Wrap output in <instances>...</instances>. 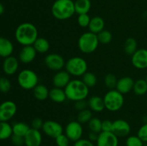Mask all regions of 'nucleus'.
Returning a JSON list of instances; mask_svg holds the SVG:
<instances>
[{"label": "nucleus", "mask_w": 147, "mask_h": 146, "mask_svg": "<svg viewBox=\"0 0 147 146\" xmlns=\"http://www.w3.org/2000/svg\"><path fill=\"white\" fill-rule=\"evenodd\" d=\"M14 37L22 46L33 45L38 38V30L36 26L30 22H23L16 28Z\"/></svg>", "instance_id": "nucleus-1"}, {"label": "nucleus", "mask_w": 147, "mask_h": 146, "mask_svg": "<svg viewBox=\"0 0 147 146\" xmlns=\"http://www.w3.org/2000/svg\"><path fill=\"white\" fill-rule=\"evenodd\" d=\"M64 90L67 100L73 102L86 100L89 94V87L80 79L70 80Z\"/></svg>", "instance_id": "nucleus-2"}, {"label": "nucleus", "mask_w": 147, "mask_h": 146, "mask_svg": "<svg viewBox=\"0 0 147 146\" xmlns=\"http://www.w3.org/2000/svg\"><path fill=\"white\" fill-rule=\"evenodd\" d=\"M51 12L57 19H68L76 13L75 2L73 0H55L52 5Z\"/></svg>", "instance_id": "nucleus-3"}, {"label": "nucleus", "mask_w": 147, "mask_h": 146, "mask_svg": "<svg viewBox=\"0 0 147 146\" xmlns=\"http://www.w3.org/2000/svg\"><path fill=\"white\" fill-rule=\"evenodd\" d=\"M99 44L97 34L91 31H86L82 34L78 41V49L84 54L94 52L98 47Z\"/></svg>", "instance_id": "nucleus-4"}, {"label": "nucleus", "mask_w": 147, "mask_h": 146, "mask_svg": "<svg viewBox=\"0 0 147 146\" xmlns=\"http://www.w3.org/2000/svg\"><path fill=\"white\" fill-rule=\"evenodd\" d=\"M105 108L110 112H117L123 107L124 104L123 94L116 89L110 90L103 97Z\"/></svg>", "instance_id": "nucleus-5"}, {"label": "nucleus", "mask_w": 147, "mask_h": 146, "mask_svg": "<svg viewBox=\"0 0 147 146\" xmlns=\"http://www.w3.org/2000/svg\"><path fill=\"white\" fill-rule=\"evenodd\" d=\"M88 63L85 59L80 57H73L67 60L65 69L71 76L82 77L88 72Z\"/></svg>", "instance_id": "nucleus-6"}, {"label": "nucleus", "mask_w": 147, "mask_h": 146, "mask_svg": "<svg viewBox=\"0 0 147 146\" xmlns=\"http://www.w3.org/2000/svg\"><path fill=\"white\" fill-rule=\"evenodd\" d=\"M17 82L23 90H33L39 84V77L33 70L24 69L18 73Z\"/></svg>", "instance_id": "nucleus-7"}, {"label": "nucleus", "mask_w": 147, "mask_h": 146, "mask_svg": "<svg viewBox=\"0 0 147 146\" xmlns=\"http://www.w3.org/2000/svg\"><path fill=\"white\" fill-rule=\"evenodd\" d=\"M65 134L69 140L72 142H76L82 138L83 134V128L81 123L78 120L70 121L66 125L65 128Z\"/></svg>", "instance_id": "nucleus-8"}, {"label": "nucleus", "mask_w": 147, "mask_h": 146, "mask_svg": "<svg viewBox=\"0 0 147 146\" xmlns=\"http://www.w3.org/2000/svg\"><path fill=\"white\" fill-rule=\"evenodd\" d=\"M65 62L63 56L57 53L48 54L44 59V63L46 67L49 70L55 72L63 70L65 66Z\"/></svg>", "instance_id": "nucleus-9"}, {"label": "nucleus", "mask_w": 147, "mask_h": 146, "mask_svg": "<svg viewBox=\"0 0 147 146\" xmlns=\"http://www.w3.org/2000/svg\"><path fill=\"white\" fill-rule=\"evenodd\" d=\"M17 111V104L11 100H6L0 104V121L8 122L14 117Z\"/></svg>", "instance_id": "nucleus-10"}, {"label": "nucleus", "mask_w": 147, "mask_h": 146, "mask_svg": "<svg viewBox=\"0 0 147 146\" xmlns=\"http://www.w3.org/2000/svg\"><path fill=\"white\" fill-rule=\"evenodd\" d=\"M42 130L48 137L55 139L63 133V127L60 123L55 120H46L43 123Z\"/></svg>", "instance_id": "nucleus-11"}, {"label": "nucleus", "mask_w": 147, "mask_h": 146, "mask_svg": "<svg viewBox=\"0 0 147 146\" xmlns=\"http://www.w3.org/2000/svg\"><path fill=\"white\" fill-rule=\"evenodd\" d=\"M130 124L123 119H118L113 122V129L112 132L118 137H128L131 133Z\"/></svg>", "instance_id": "nucleus-12"}, {"label": "nucleus", "mask_w": 147, "mask_h": 146, "mask_svg": "<svg viewBox=\"0 0 147 146\" xmlns=\"http://www.w3.org/2000/svg\"><path fill=\"white\" fill-rule=\"evenodd\" d=\"M131 64L138 70L147 68V49H138L131 55Z\"/></svg>", "instance_id": "nucleus-13"}, {"label": "nucleus", "mask_w": 147, "mask_h": 146, "mask_svg": "<svg viewBox=\"0 0 147 146\" xmlns=\"http://www.w3.org/2000/svg\"><path fill=\"white\" fill-rule=\"evenodd\" d=\"M96 146H119V137L113 132L102 131L98 134Z\"/></svg>", "instance_id": "nucleus-14"}, {"label": "nucleus", "mask_w": 147, "mask_h": 146, "mask_svg": "<svg viewBox=\"0 0 147 146\" xmlns=\"http://www.w3.org/2000/svg\"><path fill=\"white\" fill-rule=\"evenodd\" d=\"M37 54V51L33 45L23 46L19 53L18 59L20 62L23 64H30L35 60Z\"/></svg>", "instance_id": "nucleus-15"}, {"label": "nucleus", "mask_w": 147, "mask_h": 146, "mask_svg": "<svg viewBox=\"0 0 147 146\" xmlns=\"http://www.w3.org/2000/svg\"><path fill=\"white\" fill-rule=\"evenodd\" d=\"M20 66V60L14 56H9L4 58L2 63V70L5 74L8 76L14 75L17 73Z\"/></svg>", "instance_id": "nucleus-16"}, {"label": "nucleus", "mask_w": 147, "mask_h": 146, "mask_svg": "<svg viewBox=\"0 0 147 146\" xmlns=\"http://www.w3.org/2000/svg\"><path fill=\"white\" fill-rule=\"evenodd\" d=\"M24 138L25 146H40L42 142L41 132L32 127L24 135Z\"/></svg>", "instance_id": "nucleus-17"}, {"label": "nucleus", "mask_w": 147, "mask_h": 146, "mask_svg": "<svg viewBox=\"0 0 147 146\" xmlns=\"http://www.w3.org/2000/svg\"><path fill=\"white\" fill-rule=\"evenodd\" d=\"M71 80V75L66 70L56 72L53 77V84L54 87L64 89Z\"/></svg>", "instance_id": "nucleus-18"}, {"label": "nucleus", "mask_w": 147, "mask_h": 146, "mask_svg": "<svg viewBox=\"0 0 147 146\" xmlns=\"http://www.w3.org/2000/svg\"><path fill=\"white\" fill-rule=\"evenodd\" d=\"M134 82L135 81L132 77L125 76L118 80L116 90L123 94H128L133 90Z\"/></svg>", "instance_id": "nucleus-19"}, {"label": "nucleus", "mask_w": 147, "mask_h": 146, "mask_svg": "<svg viewBox=\"0 0 147 146\" xmlns=\"http://www.w3.org/2000/svg\"><path fill=\"white\" fill-rule=\"evenodd\" d=\"M14 47L11 40L4 37H0V57L6 58L12 55Z\"/></svg>", "instance_id": "nucleus-20"}, {"label": "nucleus", "mask_w": 147, "mask_h": 146, "mask_svg": "<svg viewBox=\"0 0 147 146\" xmlns=\"http://www.w3.org/2000/svg\"><path fill=\"white\" fill-rule=\"evenodd\" d=\"M88 108L92 112L95 113H100L105 109V104L103 99L100 96H92L88 100Z\"/></svg>", "instance_id": "nucleus-21"}, {"label": "nucleus", "mask_w": 147, "mask_h": 146, "mask_svg": "<svg viewBox=\"0 0 147 146\" xmlns=\"http://www.w3.org/2000/svg\"><path fill=\"white\" fill-rule=\"evenodd\" d=\"M49 98L55 103H63L67 100L64 89L55 87L50 90Z\"/></svg>", "instance_id": "nucleus-22"}, {"label": "nucleus", "mask_w": 147, "mask_h": 146, "mask_svg": "<svg viewBox=\"0 0 147 146\" xmlns=\"http://www.w3.org/2000/svg\"><path fill=\"white\" fill-rule=\"evenodd\" d=\"M105 27V21L102 17L96 16V17L91 18L90 24L88 25L89 31L98 34L99 32L103 31Z\"/></svg>", "instance_id": "nucleus-23"}, {"label": "nucleus", "mask_w": 147, "mask_h": 146, "mask_svg": "<svg viewBox=\"0 0 147 146\" xmlns=\"http://www.w3.org/2000/svg\"><path fill=\"white\" fill-rule=\"evenodd\" d=\"M32 90L34 97L39 101H44L49 97L50 90L44 84H38Z\"/></svg>", "instance_id": "nucleus-24"}, {"label": "nucleus", "mask_w": 147, "mask_h": 146, "mask_svg": "<svg viewBox=\"0 0 147 146\" xmlns=\"http://www.w3.org/2000/svg\"><path fill=\"white\" fill-rule=\"evenodd\" d=\"M75 2V9L78 14H88L91 8L90 0H76Z\"/></svg>", "instance_id": "nucleus-25"}, {"label": "nucleus", "mask_w": 147, "mask_h": 146, "mask_svg": "<svg viewBox=\"0 0 147 146\" xmlns=\"http://www.w3.org/2000/svg\"><path fill=\"white\" fill-rule=\"evenodd\" d=\"M33 47L35 49L37 53L45 54L50 50V43L47 39L44 37H38L33 44Z\"/></svg>", "instance_id": "nucleus-26"}, {"label": "nucleus", "mask_w": 147, "mask_h": 146, "mask_svg": "<svg viewBox=\"0 0 147 146\" xmlns=\"http://www.w3.org/2000/svg\"><path fill=\"white\" fill-rule=\"evenodd\" d=\"M12 135V125H11L8 122L0 121V140H5L11 138Z\"/></svg>", "instance_id": "nucleus-27"}, {"label": "nucleus", "mask_w": 147, "mask_h": 146, "mask_svg": "<svg viewBox=\"0 0 147 146\" xmlns=\"http://www.w3.org/2000/svg\"><path fill=\"white\" fill-rule=\"evenodd\" d=\"M133 91L138 96H143L147 93V82L145 79H139L135 81Z\"/></svg>", "instance_id": "nucleus-28"}, {"label": "nucleus", "mask_w": 147, "mask_h": 146, "mask_svg": "<svg viewBox=\"0 0 147 146\" xmlns=\"http://www.w3.org/2000/svg\"><path fill=\"white\" fill-rule=\"evenodd\" d=\"M31 128L28 124L24 122H17V123H14L12 125V131L13 134L17 135L22 136L24 137L29 130Z\"/></svg>", "instance_id": "nucleus-29"}, {"label": "nucleus", "mask_w": 147, "mask_h": 146, "mask_svg": "<svg viewBox=\"0 0 147 146\" xmlns=\"http://www.w3.org/2000/svg\"><path fill=\"white\" fill-rule=\"evenodd\" d=\"M138 50L137 41L133 37H129L126 39L123 44V50L128 55L131 56Z\"/></svg>", "instance_id": "nucleus-30"}, {"label": "nucleus", "mask_w": 147, "mask_h": 146, "mask_svg": "<svg viewBox=\"0 0 147 146\" xmlns=\"http://www.w3.org/2000/svg\"><path fill=\"white\" fill-rule=\"evenodd\" d=\"M82 81L90 88L96 85L98 82L97 76L91 72H87L82 76Z\"/></svg>", "instance_id": "nucleus-31"}, {"label": "nucleus", "mask_w": 147, "mask_h": 146, "mask_svg": "<svg viewBox=\"0 0 147 146\" xmlns=\"http://www.w3.org/2000/svg\"><path fill=\"white\" fill-rule=\"evenodd\" d=\"M88 127L90 132H94L99 134L102 132V120L98 117H93L88 123Z\"/></svg>", "instance_id": "nucleus-32"}, {"label": "nucleus", "mask_w": 147, "mask_h": 146, "mask_svg": "<svg viewBox=\"0 0 147 146\" xmlns=\"http://www.w3.org/2000/svg\"><path fill=\"white\" fill-rule=\"evenodd\" d=\"M92 117H93L92 111L89 108H87L79 112L77 115V120L81 124H86V123H88Z\"/></svg>", "instance_id": "nucleus-33"}, {"label": "nucleus", "mask_w": 147, "mask_h": 146, "mask_svg": "<svg viewBox=\"0 0 147 146\" xmlns=\"http://www.w3.org/2000/svg\"><path fill=\"white\" fill-rule=\"evenodd\" d=\"M118 79L115 74L112 73H109L106 74L104 77V84L107 88L109 90H113L116 89V84H117Z\"/></svg>", "instance_id": "nucleus-34"}, {"label": "nucleus", "mask_w": 147, "mask_h": 146, "mask_svg": "<svg viewBox=\"0 0 147 146\" xmlns=\"http://www.w3.org/2000/svg\"><path fill=\"white\" fill-rule=\"evenodd\" d=\"M98 39L100 44H108L111 42L112 39H113V36L111 31H108V30L103 29L100 32H99L97 34Z\"/></svg>", "instance_id": "nucleus-35"}, {"label": "nucleus", "mask_w": 147, "mask_h": 146, "mask_svg": "<svg viewBox=\"0 0 147 146\" xmlns=\"http://www.w3.org/2000/svg\"><path fill=\"white\" fill-rule=\"evenodd\" d=\"M144 143L137 135H129L126 140V146H144Z\"/></svg>", "instance_id": "nucleus-36"}, {"label": "nucleus", "mask_w": 147, "mask_h": 146, "mask_svg": "<svg viewBox=\"0 0 147 146\" xmlns=\"http://www.w3.org/2000/svg\"><path fill=\"white\" fill-rule=\"evenodd\" d=\"M11 82L7 77H0V92L7 93L11 90Z\"/></svg>", "instance_id": "nucleus-37"}, {"label": "nucleus", "mask_w": 147, "mask_h": 146, "mask_svg": "<svg viewBox=\"0 0 147 146\" xmlns=\"http://www.w3.org/2000/svg\"><path fill=\"white\" fill-rule=\"evenodd\" d=\"M90 19H91V18H90V16L88 14H78V17L77 18V21L78 24V25L80 27L86 28V27H88Z\"/></svg>", "instance_id": "nucleus-38"}, {"label": "nucleus", "mask_w": 147, "mask_h": 146, "mask_svg": "<svg viewBox=\"0 0 147 146\" xmlns=\"http://www.w3.org/2000/svg\"><path fill=\"white\" fill-rule=\"evenodd\" d=\"M55 143L57 146H69L70 140L65 134H61L57 136L55 139Z\"/></svg>", "instance_id": "nucleus-39"}, {"label": "nucleus", "mask_w": 147, "mask_h": 146, "mask_svg": "<svg viewBox=\"0 0 147 146\" xmlns=\"http://www.w3.org/2000/svg\"><path fill=\"white\" fill-rule=\"evenodd\" d=\"M137 136L144 142L147 143V123H144L137 132Z\"/></svg>", "instance_id": "nucleus-40"}, {"label": "nucleus", "mask_w": 147, "mask_h": 146, "mask_svg": "<svg viewBox=\"0 0 147 146\" xmlns=\"http://www.w3.org/2000/svg\"><path fill=\"white\" fill-rule=\"evenodd\" d=\"M11 141L14 146H22L24 145V138L22 136L13 134L11 137Z\"/></svg>", "instance_id": "nucleus-41"}, {"label": "nucleus", "mask_w": 147, "mask_h": 146, "mask_svg": "<svg viewBox=\"0 0 147 146\" xmlns=\"http://www.w3.org/2000/svg\"><path fill=\"white\" fill-rule=\"evenodd\" d=\"M88 107V101L86 100H79V101L75 102V109L78 112L84 110Z\"/></svg>", "instance_id": "nucleus-42"}, {"label": "nucleus", "mask_w": 147, "mask_h": 146, "mask_svg": "<svg viewBox=\"0 0 147 146\" xmlns=\"http://www.w3.org/2000/svg\"><path fill=\"white\" fill-rule=\"evenodd\" d=\"M43 120H42L40 117H35V118L33 119L31 122V127L33 129H35V130H40V129L42 130V127L43 125Z\"/></svg>", "instance_id": "nucleus-43"}, {"label": "nucleus", "mask_w": 147, "mask_h": 146, "mask_svg": "<svg viewBox=\"0 0 147 146\" xmlns=\"http://www.w3.org/2000/svg\"><path fill=\"white\" fill-rule=\"evenodd\" d=\"M73 146H95L93 142L90 141L88 139L80 138V140L74 142Z\"/></svg>", "instance_id": "nucleus-44"}, {"label": "nucleus", "mask_w": 147, "mask_h": 146, "mask_svg": "<svg viewBox=\"0 0 147 146\" xmlns=\"http://www.w3.org/2000/svg\"><path fill=\"white\" fill-rule=\"evenodd\" d=\"M113 122L109 120H104L102 121V131L112 132Z\"/></svg>", "instance_id": "nucleus-45"}, {"label": "nucleus", "mask_w": 147, "mask_h": 146, "mask_svg": "<svg viewBox=\"0 0 147 146\" xmlns=\"http://www.w3.org/2000/svg\"><path fill=\"white\" fill-rule=\"evenodd\" d=\"M98 134L94 132H90V133L88 134V140H90V141L94 143L96 142L98 140Z\"/></svg>", "instance_id": "nucleus-46"}, {"label": "nucleus", "mask_w": 147, "mask_h": 146, "mask_svg": "<svg viewBox=\"0 0 147 146\" xmlns=\"http://www.w3.org/2000/svg\"><path fill=\"white\" fill-rule=\"evenodd\" d=\"M4 5H3L2 4H1V3H0V15L3 14V13H4Z\"/></svg>", "instance_id": "nucleus-47"}, {"label": "nucleus", "mask_w": 147, "mask_h": 146, "mask_svg": "<svg viewBox=\"0 0 147 146\" xmlns=\"http://www.w3.org/2000/svg\"><path fill=\"white\" fill-rule=\"evenodd\" d=\"M143 121L144 123H147V115H145L144 117H143Z\"/></svg>", "instance_id": "nucleus-48"}, {"label": "nucleus", "mask_w": 147, "mask_h": 146, "mask_svg": "<svg viewBox=\"0 0 147 146\" xmlns=\"http://www.w3.org/2000/svg\"><path fill=\"white\" fill-rule=\"evenodd\" d=\"M145 80H146V82H147V75L146 76V78H145Z\"/></svg>", "instance_id": "nucleus-49"}, {"label": "nucleus", "mask_w": 147, "mask_h": 146, "mask_svg": "<svg viewBox=\"0 0 147 146\" xmlns=\"http://www.w3.org/2000/svg\"><path fill=\"white\" fill-rule=\"evenodd\" d=\"M144 146H147V143H146V144H145L144 145Z\"/></svg>", "instance_id": "nucleus-50"}, {"label": "nucleus", "mask_w": 147, "mask_h": 146, "mask_svg": "<svg viewBox=\"0 0 147 146\" xmlns=\"http://www.w3.org/2000/svg\"><path fill=\"white\" fill-rule=\"evenodd\" d=\"M146 104H147V100H146Z\"/></svg>", "instance_id": "nucleus-51"}]
</instances>
